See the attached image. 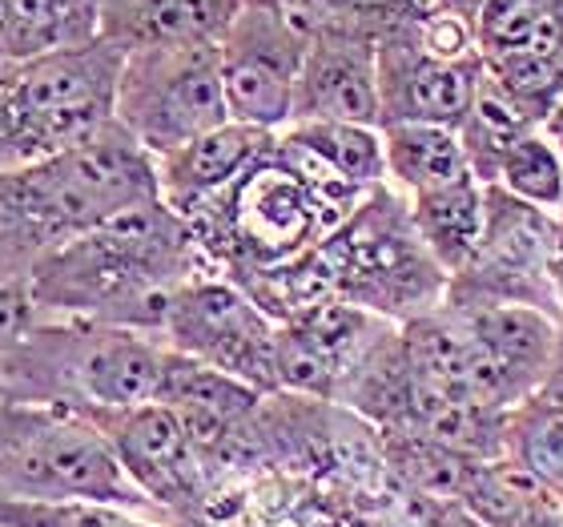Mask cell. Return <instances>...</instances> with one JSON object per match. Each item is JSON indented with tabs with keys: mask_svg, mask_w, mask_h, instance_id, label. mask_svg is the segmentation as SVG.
Masks as SVG:
<instances>
[{
	"mask_svg": "<svg viewBox=\"0 0 563 527\" xmlns=\"http://www.w3.org/2000/svg\"><path fill=\"white\" fill-rule=\"evenodd\" d=\"M198 274H213L198 238L157 198L53 250L33 270L29 294L41 318L162 334L174 290Z\"/></svg>",
	"mask_w": 563,
	"mask_h": 527,
	"instance_id": "cell-1",
	"label": "cell"
},
{
	"mask_svg": "<svg viewBox=\"0 0 563 527\" xmlns=\"http://www.w3.org/2000/svg\"><path fill=\"white\" fill-rule=\"evenodd\" d=\"M366 194L371 189L351 186L298 141L274 133L271 150L234 186L186 213V222L213 274L238 282L314 250Z\"/></svg>",
	"mask_w": 563,
	"mask_h": 527,
	"instance_id": "cell-2",
	"label": "cell"
},
{
	"mask_svg": "<svg viewBox=\"0 0 563 527\" xmlns=\"http://www.w3.org/2000/svg\"><path fill=\"white\" fill-rule=\"evenodd\" d=\"M165 342L145 330L41 318L0 366V398L73 415L157 403Z\"/></svg>",
	"mask_w": 563,
	"mask_h": 527,
	"instance_id": "cell-3",
	"label": "cell"
},
{
	"mask_svg": "<svg viewBox=\"0 0 563 527\" xmlns=\"http://www.w3.org/2000/svg\"><path fill=\"white\" fill-rule=\"evenodd\" d=\"M121 53L106 41L0 61V174L57 157L113 121Z\"/></svg>",
	"mask_w": 563,
	"mask_h": 527,
	"instance_id": "cell-4",
	"label": "cell"
},
{
	"mask_svg": "<svg viewBox=\"0 0 563 527\" xmlns=\"http://www.w3.org/2000/svg\"><path fill=\"white\" fill-rule=\"evenodd\" d=\"M318 254L334 298L395 327L431 315L446 298V274L415 234L407 198L390 186L371 189L363 206L318 242Z\"/></svg>",
	"mask_w": 563,
	"mask_h": 527,
	"instance_id": "cell-5",
	"label": "cell"
},
{
	"mask_svg": "<svg viewBox=\"0 0 563 527\" xmlns=\"http://www.w3.org/2000/svg\"><path fill=\"white\" fill-rule=\"evenodd\" d=\"M0 499H89L169 519L133 487L85 415L0 398Z\"/></svg>",
	"mask_w": 563,
	"mask_h": 527,
	"instance_id": "cell-6",
	"label": "cell"
},
{
	"mask_svg": "<svg viewBox=\"0 0 563 527\" xmlns=\"http://www.w3.org/2000/svg\"><path fill=\"white\" fill-rule=\"evenodd\" d=\"M16 174L53 250L106 226L109 218L133 206L162 198L157 157L141 150L118 121L60 150L57 157L24 165Z\"/></svg>",
	"mask_w": 563,
	"mask_h": 527,
	"instance_id": "cell-7",
	"label": "cell"
},
{
	"mask_svg": "<svg viewBox=\"0 0 563 527\" xmlns=\"http://www.w3.org/2000/svg\"><path fill=\"white\" fill-rule=\"evenodd\" d=\"M113 121L153 157L230 121L218 45L141 48L121 61Z\"/></svg>",
	"mask_w": 563,
	"mask_h": 527,
	"instance_id": "cell-8",
	"label": "cell"
},
{
	"mask_svg": "<svg viewBox=\"0 0 563 527\" xmlns=\"http://www.w3.org/2000/svg\"><path fill=\"white\" fill-rule=\"evenodd\" d=\"M157 339L174 354L213 366L262 395H278V322L225 274H198L177 286Z\"/></svg>",
	"mask_w": 563,
	"mask_h": 527,
	"instance_id": "cell-9",
	"label": "cell"
},
{
	"mask_svg": "<svg viewBox=\"0 0 563 527\" xmlns=\"http://www.w3.org/2000/svg\"><path fill=\"white\" fill-rule=\"evenodd\" d=\"M310 29L278 0H246L222 36V89L230 121L282 133L294 113Z\"/></svg>",
	"mask_w": 563,
	"mask_h": 527,
	"instance_id": "cell-10",
	"label": "cell"
},
{
	"mask_svg": "<svg viewBox=\"0 0 563 527\" xmlns=\"http://www.w3.org/2000/svg\"><path fill=\"white\" fill-rule=\"evenodd\" d=\"M85 419L106 435L133 487L169 524H201L210 504V468L174 410L162 403H141L121 410H89Z\"/></svg>",
	"mask_w": 563,
	"mask_h": 527,
	"instance_id": "cell-11",
	"label": "cell"
},
{
	"mask_svg": "<svg viewBox=\"0 0 563 527\" xmlns=\"http://www.w3.org/2000/svg\"><path fill=\"white\" fill-rule=\"evenodd\" d=\"M560 218L543 213L528 201L511 198L499 186H487V222H483V242L463 274L446 282L451 306H536L548 315L563 318L548 290V246Z\"/></svg>",
	"mask_w": 563,
	"mask_h": 527,
	"instance_id": "cell-12",
	"label": "cell"
},
{
	"mask_svg": "<svg viewBox=\"0 0 563 527\" xmlns=\"http://www.w3.org/2000/svg\"><path fill=\"white\" fill-rule=\"evenodd\" d=\"M390 330L395 322L366 315L342 298L306 306L302 315L278 322V351H274L278 395H298L339 407L354 375L363 371V363Z\"/></svg>",
	"mask_w": 563,
	"mask_h": 527,
	"instance_id": "cell-13",
	"label": "cell"
},
{
	"mask_svg": "<svg viewBox=\"0 0 563 527\" xmlns=\"http://www.w3.org/2000/svg\"><path fill=\"white\" fill-rule=\"evenodd\" d=\"M298 121H351V125H383L378 106V36L351 24L310 29L302 73L294 85Z\"/></svg>",
	"mask_w": 563,
	"mask_h": 527,
	"instance_id": "cell-14",
	"label": "cell"
},
{
	"mask_svg": "<svg viewBox=\"0 0 563 527\" xmlns=\"http://www.w3.org/2000/svg\"><path fill=\"white\" fill-rule=\"evenodd\" d=\"M483 77V61H443L422 53L399 21L378 33V106L383 125L419 121L459 130L467 118L475 89ZM378 125V130H383Z\"/></svg>",
	"mask_w": 563,
	"mask_h": 527,
	"instance_id": "cell-15",
	"label": "cell"
},
{
	"mask_svg": "<svg viewBox=\"0 0 563 527\" xmlns=\"http://www.w3.org/2000/svg\"><path fill=\"white\" fill-rule=\"evenodd\" d=\"M451 306V303H443ZM475 347L492 366L495 383L504 391L507 407L516 410L543 391L560 354V322L563 318L536 310V306L487 303V306H451Z\"/></svg>",
	"mask_w": 563,
	"mask_h": 527,
	"instance_id": "cell-16",
	"label": "cell"
},
{
	"mask_svg": "<svg viewBox=\"0 0 563 527\" xmlns=\"http://www.w3.org/2000/svg\"><path fill=\"white\" fill-rule=\"evenodd\" d=\"M274 133L242 125V121H225L218 130L201 133L186 141L181 150L157 157V189L162 201L174 213H194L198 206L213 201L222 189H230L262 153L271 150Z\"/></svg>",
	"mask_w": 563,
	"mask_h": 527,
	"instance_id": "cell-17",
	"label": "cell"
},
{
	"mask_svg": "<svg viewBox=\"0 0 563 527\" xmlns=\"http://www.w3.org/2000/svg\"><path fill=\"white\" fill-rule=\"evenodd\" d=\"M246 0H101V41L121 57L141 48L222 45Z\"/></svg>",
	"mask_w": 563,
	"mask_h": 527,
	"instance_id": "cell-18",
	"label": "cell"
},
{
	"mask_svg": "<svg viewBox=\"0 0 563 527\" xmlns=\"http://www.w3.org/2000/svg\"><path fill=\"white\" fill-rule=\"evenodd\" d=\"M407 210H411L415 234L422 238V246L431 250V259L439 262L446 282L463 274L483 242L487 186L475 182V177H463V182L407 198Z\"/></svg>",
	"mask_w": 563,
	"mask_h": 527,
	"instance_id": "cell-19",
	"label": "cell"
},
{
	"mask_svg": "<svg viewBox=\"0 0 563 527\" xmlns=\"http://www.w3.org/2000/svg\"><path fill=\"white\" fill-rule=\"evenodd\" d=\"M101 41V0H4L0 61H33Z\"/></svg>",
	"mask_w": 563,
	"mask_h": 527,
	"instance_id": "cell-20",
	"label": "cell"
},
{
	"mask_svg": "<svg viewBox=\"0 0 563 527\" xmlns=\"http://www.w3.org/2000/svg\"><path fill=\"white\" fill-rule=\"evenodd\" d=\"M459 504L479 527H563L560 499L511 459L475 463Z\"/></svg>",
	"mask_w": 563,
	"mask_h": 527,
	"instance_id": "cell-21",
	"label": "cell"
},
{
	"mask_svg": "<svg viewBox=\"0 0 563 527\" xmlns=\"http://www.w3.org/2000/svg\"><path fill=\"white\" fill-rule=\"evenodd\" d=\"M383 153H387V186L402 198L475 177L459 133L443 125H419V121L383 125Z\"/></svg>",
	"mask_w": 563,
	"mask_h": 527,
	"instance_id": "cell-22",
	"label": "cell"
},
{
	"mask_svg": "<svg viewBox=\"0 0 563 527\" xmlns=\"http://www.w3.org/2000/svg\"><path fill=\"white\" fill-rule=\"evenodd\" d=\"M536 130H540L536 118L519 106L516 97L504 94V89L487 77V69H483L475 101H471L467 118H463V125H459L455 133H459L463 153H467V165H471V174H475V182L492 186L507 153Z\"/></svg>",
	"mask_w": 563,
	"mask_h": 527,
	"instance_id": "cell-23",
	"label": "cell"
},
{
	"mask_svg": "<svg viewBox=\"0 0 563 527\" xmlns=\"http://www.w3.org/2000/svg\"><path fill=\"white\" fill-rule=\"evenodd\" d=\"M479 57L563 53V0H483L475 9Z\"/></svg>",
	"mask_w": 563,
	"mask_h": 527,
	"instance_id": "cell-24",
	"label": "cell"
},
{
	"mask_svg": "<svg viewBox=\"0 0 563 527\" xmlns=\"http://www.w3.org/2000/svg\"><path fill=\"white\" fill-rule=\"evenodd\" d=\"M286 138L310 150L318 162H327L358 189L387 186V153H383V130L375 125H351V121H298L286 125Z\"/></svg>",
	"mask_w": 563,
	"mask_h": 527,
	"instance_id": "cell-25",
	"label": "cell"
},
{
	"mask_svg": "<svg viewBox=\"0 0 563 527\" xmlns=\"http://www.w3.org/2000/svg\"><path fill=\"white\" fill-rule=\"evenodd\" d=\"M531 471L563 504V403L560 398H528L507 410L504 422V455Z\"/></svg>",
	"mask_w": 563,
	"mask_h": 527,
	"instance_id": "cell-26",
	"label": "cell"
},
{
	"mask_svg": "<svg viewBox=\"0 0 563 527\" xmlns=\"http://www.w3.org/2000/svg\"><path fill=\"white\" fill-rule=\"evenodd\" d=\"M492 186H499L511 198L528 201L543 213H560L563 201V157L540 130L528 133L516 150L507 153Z\"/></svg>",
	"mask_w": 563,
	"mask_h": 527,
	"instance_id": "cell-27",
	"label": "cell"
},
{
	"mask_svg": "<svg viewBox=\"0 0 563 527\" xmlns=\"http://www.w3.org/2000/svg\"><path fill=\"white\" fill-rule=\"evenodd\" d=\"M0 527H194L89 499H0Z\"/></svg>",
	"mask_w": 563,
	"mask_h": 527,
	"instance_id": "cell-28",
	"label": "cell"
},
{
	"mask_svg": "<svg viewBox=\"0 0 563 527\" xmlns=\"http://www.w3.org/2000/svg\"><path fill=\"white\" fill-rule=\"evenodd\" d=\"M36 322H41V315H36L29 286H0V366Z\"/></svg>",
	"mask_w": 563,
	"mask_h": 527,
	"instance_id": "cell-29",
	"label": "cell"
},
{
	"mask_svg": "<svg viewBox=\"0 0 563 527\" xmlns=\"http://www.w3.org/2000/svg\"><path fill=\"white\" fill-rule=\"evenodd\" d=\"M543 274H548V290H552L555 306H560V315H563V222L555 226L552 246H548V266H543Z\"/></svg>",
	"mask_w": 563,
	"mask_h": 527,
	"instance_id": "cell-30",
	"label": "cell"
},
{
	"mask_svg": "<svg viewBox=\"0 0 563 527\" xmlns=\"http://www.w3.org/2000/svg\"><path fill=\"white\" fill-rule=\"evenodd\" d=\"M540 133H543V138H548V141H552L555 153H560V157H563V94H560V101H555V106H552V113L543 118Z\"/></svg>",
	"mask_w": 563,
	"mask_h": 527,
	"instance_id": "cell-31",
	"label": "cell"
},
{
	"mask_svg": "<svg viewBox=\"0 0 563 527\" xmlns=\"http://www.w3.org/2000/svg\"><path fill=\"white\" fill-rule=\"evenodd\" d=\"M446 4H455V9H463V12H475L483 0H446Z\"/></svg>",
	"mask_w": 563,
	"mask_h": 527,
	"instance_id": "cell-32",
	"label": "cell"
},
{
	"mask_svg": "<svg viewBox=\"0 0 563 527\" xmlns=\"http://www.w3.org/2000/svg\"><path fill=\"white\" fill-rule=\"evenodd\" d=\"M0 29H4V0H0Z\"/></svg>",
	"mask_w": 563,
	"mask_h": 527,
	"instance_id": "cell-33",
	"label": "cell"
},
{
	"mask_svg": "<svg viewBox=\"0 0 563 527\" xmlns=\"http://www.w3.org/2000/svg\"><path fill=\"white\" fill-rule=\"evenodd\" d=\"M555 218H560V222H563V201H560V213H555Z\"/></svg>",
	"mask_w": 563,
	"mask_h": 527,
	"instance_id": "cell-34",
	"label": "cell"
}]
</instances>
